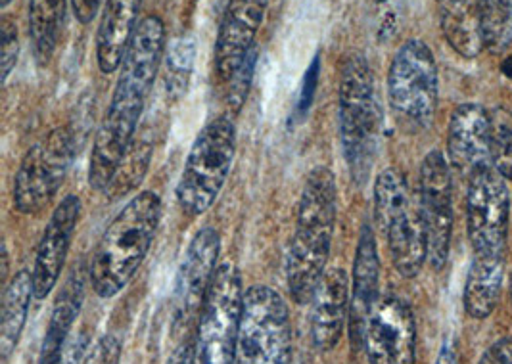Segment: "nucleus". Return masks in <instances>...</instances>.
<instances>
[{
  "instance_id": "1",
  "label": "nucleus",
  "mask_w": 512,
  "mask_h": 364,
  "mask_svg": "<svg viewBox=\"0 0 512 364\" xmlns=\"http://www.w3.org/2000/svg\"><path fill=\"white\" fill-rule=\"evenodd\" d=\"M165 52V25L160 16H146L125 50L112 102L94 137L89 184L106 192L139 131L148 96L154 89Z\"/></svg>"
},
{
  "instance_id": "2",
  "label": "nucleus",
  "mask_w": 512,
  "mask_h": 364,
  "mask_svg": "<svg viewBox=\"0 0 512 364\" xmlns=\"http://www.w3.org/2000/svg\"><path fill=\"white\" fill-rule=\"evenodd\" d=\"M338 219V186L334 173L315 167L303 184L294 236L286 257V284L298 305H311L325 278L326 263Z\"/></svg>"
},
{
  "instance_id": "3",
  "label": "nucleus",
  "mask_w": 512,
  "mask_h": 364,
  "mask_svg": "<svg viewBox=\"0 0 512 364\" xmlns=\"http://www.w3.org/2000/svg\"><path fill=\"white\" fill-rule=\"evenodd\" d=\"M162 198L152 190L139 192L112 219L100 236L89 267L94 294L117 296L137 274L162 223Z\"/></svg>"
},
{
  "instance_id": "4",
  "label": "nucleus",
  "mask_w": 512,
  "mask_h": 364,
  "mask_svg": "<svg viewBox=\"0 0 512 364\" xmlns=\"http://www.w3.org/2000/svg\"><path fill=\"white\" fill-rule=\"evenodd\" d=\"M338 129L351 177L363 184L371 175L382 110L376 98L373 69L365 56L353 54L342 66L338 89Z\"/></svg>"
},
{
  "instance_id": "5",
  "label": "nucleus",
  "mask_w": 512,
  "mask_h": 364,
  "mask_svg": "<svg viewBox=\"0 0 512 364\" xmlns=\"http://www.w3.org/2000/svg\"><path fill=\"white\" fill-rule=\"evenodd\" d=\"M374 219L386 238L397 273L415 278L428 261V240L419 198H413L397 169H384L374 181Z\"/></svg>"
},
{
  "instance_id": "6",
  "label": "nucleus",
  "mask_w": 512,
  "mask_h": 364,
  "mask_svg": "<svg viewBox=\"0 0 512 364\" xmlns=\"http://www.w3.org/2000/svg\"><path fill=\"white\" fill-rule=\"evenodd\" d=\"M234 152L233 117L223 114L211 119L194 140L175 190L179 207L187 215L200 217L215 204L231 175Z\"/></svg>"
},
{
  "instance_id": "7",
  "label": "nucleus",
  "mask_w": 512,
  "mask_h": 364,
  "mask_svg": "<svg viewBox=\"0 0 512 364\" xmlns=\"http://www.w3.org/2000/svg\"><path fill=\"white\" fill-rule=\"evenodd\" d=\"M242 276L233 263L219 265L192 343V364H234L244 309Z\"/></svg>"
},
{
  "instance_id": "8",
  "label": "nucleus",
  "mask_w": 512,
  "mask_h": 364,
  "mask_svg": "<svg viewBox=\"0 0 512 364\" xmlns=\"http://www.w3.org/2000/svg\"><path fill=\"white\" fill-rule=\"evenodd\" d=\"M234 364H292L290 313L277 290H246Z\"/></svg>"
},
{
  "instance_id": "9",
  "label": "nucleus",
  "mask_w": 512,
  "mask_h": 364,
  "mask_svg": "<svg viewBox=\"0 0 512 364\" xmlns=\"http://www.w3.org/2000/svg\"><path fill=\"white\" fill-rule=\"evenodd\" d=\"M221 238L215 228H202L190 240L183 263L179 267L173 294V324L171 332L177 347L171 357H192L190 332L198 324L211 282L217 273Z\"/></svg>"
},
{
  "instance_id": "10",
  "label": "nucleus",
  "mask_w": 512,
  "mask_h": 364,
  "mask_svg": "<svg viewBox=\"0 0 512 364\" xmlns=\"http://www.w3.org/2000/svg\"><path fill=\"white\" fill-rule=\"evenodd\" d=\"M388 100L397 117L428 127L434 121L440 100L436 56L420 39L399 46L388 71Z\"/></svg>"
},
{
  "instance_id": "11",
  "label": "nucleus",
  "mask_w": 512,
  "mask_h": 364,
  "mask_svg": "<svg viewBox=\"0 0 512 364\" xmlns=\"http://www.w3.org/2000/svg\"><path fill=\"white\" fill-rule=\"evenodd\" d=\"M75 156L68 127H58L25 152L14 177L12 202L24 215H39L56 198Z\"/></svg>"
},
{
  "instance_id": "12",
  "label": "nucleus",
  "mask_w": 512,
  "mask_h": 364,
  "mask_svg": "<svg viewBox=\"0 0 512 364\" xmlns=\"http://www.w3.org/2000/svg\"><path fill=\"white\" fill-rule=\"evenodd\" d=\"M511 217V196L493 165L468 179L466 230L474 255L503 257Z\"/></svg>"
},
{
  "instance_id": "13",
  "label": "nucleus",
  "mask_w": 512,
  "mask_h": 364,
  "mask_svg": "<svg viewBox=\"0 0 512 364\" xmlns=\"http://www.w3.org/2000/svg\"><path fill=\"white\" fill-rule=\"evenodd\" d=\"M419 205L428 240V261L436 271H442L453 236V190L451 165L438 150H432L420 163Z\"/></svg>"
},
{
  "instance_id": "14",
  "label": "nucleus",
  "mask_w": 512,
  "mask_h": 364,
  "mask_svg": "<svg viewBox=\"0 0 512 364\" xmlns=\"http://www.w3.org/2000/svg\"><path fill=\"white\" fill-rule=\"evenodd\" d=\"M371 364H415L417 324L413 311L399 297L378 301L363 336Z\"/></svg>"
},
{
  "instance_id": "15",
  "label": "nucleus",
  "mask_w": 512,
  "mask_h": 364,
  "mask_svg": "<svg viewBox=\"0 0 512 364\" xmlns=\"http://www.w3.org/2000/svg\"><path fill=\"white\" fill-rule=\"evenodd\" d=\"M269 0H229L219 25L213 64L221 83H231L254 52Z\"/></svg>"
},
{
  "instance_id": "16",
  "label": "nucleus",
  "mask_w": 512,
  "mask_h": 364,
  "mask_svg": "<svg viewBox=\"0 0 512 364\" xmlns=\"http://www.w3.org/2000/svg\"><path fill=\"white\" fill-rule=\"evenodd\" d=\"M81 217V200L79 196H66L48 219L47 228L41 236L35 265L31 271L33 278V296L35 299H45L60 282L64 271L71 242Z\"/></svg>"
},
{
  "instance_id": "17",
  "label": "nucleus",
  "mask_w": 512,
  "mask_h": 364,
  "mask_svg": "<svg viewBox=\"0 0 512 364\" xmlns=\"http://www.w3.org/2000/svg\"><path fill=\"white\" fill-rule=\"evenodd\" d=\"M491 114L480 104L455 108L447 127L449 165L468 179L491 165Z\"/></svg>"
},
{
  "instance_id": "18",
  "label": "nucleus",
  "mask_w": 512,
  "mask_h": 364,
  "mask_svg": "<svg viewBox=\"0 0 512 364\" xmlns=\"http://www.w3.org/2000/svg\"><path fill=\"white\" fill-rule=\"evenodd\" d=\"M351 282L344 269H330L311 301V342L319 353L332 351L350 324Z\"/></svg>"
},
{
  "instance_id": "19",
  "label": "nucleus",
  "mask_w": 512,
  "mask_h": 364,
  "mask_svg": "<svg viewBox=\"0 0 512 364\" xmlns=\"http://www.w3.org/2000/svg\"><path fill=\"white\" fill-rule=\"evenodd\" d=\"M380 294V257L376 248L373 228L365 225L353 261L351 282L350 334L351 343L363 345L367 322L371 319Z\"/></svg>"
},
{
  "instance_id": "20",
  "label": "nucleus",
  "mask_w": 512,
  "mask_h": 364,
  "mask_svg": "<svg viewBox=\"0 0 512 364\" xmlns=\"http://www.w3.org/2000/svg\"><path fill=\"white\" fill-rule=\"evenodd\" d=\"M142 0H106L96 31V64L104 75L119 71L139 25Z\"/></svg>"
},
{
  "instance_id": "21",
  "label": "nucleus",
  "mask_w": 512,
  "mask_h": 364,
  "mask_svg": "<svg viewBox=\"0 0 512 364\" xmlns=\"http://www.w3.org/2000/svg\"><path fill=\"white\" fill-rule=\"evenodd\" d=\"M83 299H85V278H83V271L77 269L71 273L64 290L60 292V296L54 303L47 332H45V340L41 345L39 364L60 363L64 349L68 345L73 322L79 317Z\"/></svg>"
},
{
  "instance_id": "22",
  "label": "nucleus",
  "mask_w": 512,
  "mask_h": 364,
  "mask_svg": "<svg viewBox=\"0 0 512 364\" xmlns=\"http://www.w3.org/2000/svg\"><path fill=\"white\" fill-rule=\"evenodd\" d=\"M440 20L445 41L459 56L474 60L486 48L476 0H442Z\"/></svg>"
},
{
  "instance_id": "23",
  "label": "nucleus",
  "mask_w": 512,
  "mask_h": 364,
  "mask_svg": "<svg viewBox=\"0 0 512 364\" xmlns=\"http://www.w3.org/2000/svg\"><path fill=\"white\" fill-rule=\"evenodd\" d=\"M505 274V259L503 257H486L474 255L472 265L468 269L465 282V303L468 317L476 320L488 319L495 311Z\"/></svg>"
},
{
  "instance_id": "24",
  "label": "nucleus",
  "mask_w": 512,
  "mask_h": 364,
  "mask_svg": "<svg viewBox=\"0 0 512 364\" xmlns=\"http://www.w3.org/2000/svg\"><path fill=\"white\" fill-rule=\"evenodd\" d=\"M33 296V278L29 271H20L6 284L2 299V319H0V353L8 359L24 334L25 320L29 313Z\"/></svg>"
},
{
  "instance_id": "25",
  "label": "nucleus",
  "mask_w": 512,
  "mask_h": 364,
  "mask_svg": "<svg viewBox=\"0 0 512 364\" xmlns=\"http://www.w3.org/2000/svg\"><path fill=\"white\" fill-rule=\"evenodd\" d=\"M68 0H29L27 25L33 54L41 64L54 56L66 22Z\"/></svg>"
},
{
  "instance_id": "26",
  "label": "nucleus",
  "mask_w": 512,
  "mask_h": 364,
  "mask_svg": "<svg viewBox=\"0 0 512 364\" xmlns=\"http://www.w3.org/2000/svg\"><path fill=\"white\" fill-rule=\"evenodd\" d=\"M152 133L146 129L142 133H137V137L133 140L125 160L121 161L119 169H117L116 177L112 184L108 186V190L104 194L112 196V200L127 196L129 192H133L139 186L152 160V152H154V142H152Z\"/></svg>"
},
{
  "instance_id": "27",
  "label": "nucleus",
  "mask_w": 512,
  "mask_h": 364,
  "mask_svg": "<svg viewBox=\"0 0 512 364\" xmlns=\"http://www.w3.org/2000/svg\"><path fill=\"white\" fill-rule=\"evenodd\" d=\"M484 41L491 52H503L512 39V0H476Z\"/></svg>"
},
{
  "instance_id": "28",
  "label": "nucleus",
  "mask_w": 512,
  "mask_h": 364,
  "mask_svg": "<svg viewBox=\"0 0 512 364\" xmlns=\"http://www.w3.org/2000/svg\"><path fill=\"white\" fill-rule=\"evenodd\" d=\"M491 165L512 182V114L499 110L491 115Z\"/></svg>"
},
{
  "instance_id": "29",
  "label": "nucleus",
  "mask_w": 512,
  "mask_h": 364,
  "mask_svg": "<svg viewBox=\"0 0 512 364\" xmlns=\"http://www.w3.org/2000/svg\"><path fill=\"white\" fill-rule=\"evenodd\" d=\"M194 62V43L188 39H179L171 45L167 54V79L171 83H179V89L187 87L188 75Z\"/></svg>"
},
{
  "instance_id": "30",
  "label": "nucleus",
  "mask_w": 512,
  "mask_h": 364,
  "mask_svg": "<svg viewBox=\"0 0 512 364\" xmlns=\"http://www.w3.org/2000/svg\"><path fill=\"white\" fill-rule=\"evenodd\" d=\"M20 56V39H18V27L8 18L2 20V52H0V64H2V83L10 77L12 69L18 64Z\"/></svg>"
},
{
  "instance_id": "31",
  "label": "nucleus",
  "mask_w": 512,
  "mask_h": 364,
  "mask_svg": "<svg viewBox=\"0 0 512 364\" xmlns=\"http://www.w3.org/2000/svg\"><path fill=\"white\" fill-rule=\"evenodd\" d=\"M121 343L114 336L100 338L83 364H119Z\"/></svg>"
},
{
  "instance_id": "32",
  "label": "nucleus",
  "mask_w": 512,
  "mask_h": 364,
  "mask_svg": "<svg viewBox=\"0 0 512 364\" xmlns=\"http://www.w3.org/2000/svg\"><path fill=\"white\" fill-rule=\"evenodd\" d=\"M319 71H321V62H319V58H315L313 64L305 71V79H303L300 104H298V110L302 114H305L309 110V106H311V98H313V92L317 89V81H319Z\"/></svg>"
},
{
  "instance_id": "33",
  "label": "nucleus",
  "mask_w": 512,
  "mask_h": 364,
  "mask_svg": "<svg viewBox=\"0 0 512 364\" xmlns=\"http://www.w3.org/2000/svg\"><path fill=\"white\" fill-rule=\"evenodd\" d=\"M480 364H512V338L493 343L484 353Z\"/></svg>"
},
{
  "instance_id": "34",
  "label": "nucleus",
  "mask_w": 512,
  "mask_h": 364,
  "mask_svg": "<svg viewBox=\"0 0 512 364\" xmlns=\"http://www.w3.org/2000/svg\"><path fill=\"white\" fill-rule=\"evenodd\" d=\"M77 22L89 25L100 14L102 0H70Z\"/></svg>"
},
{
  "instance_id": "35",
  "label": "nucleus",
  "mask_w": 512,
  "mask_h": 364,
  "mask_svg": "<svg viewBox=\"0 0 512 364\" xmlns=\"http://www.w3.org/2000/svg\"><path fill=\"white\" fill-rule=\"evenodd\" d=\"M436 364H461L459 363V355L455 351V347L451 343H443L440 353H438V359Z\"/></svg>"
},
{
  "instance_id": "36",
  "label": "nucleus",
  "mask_w": 512,
  "mask_h": 364,
  "mask_svg": "<svg viewBox=\"0 0 512 364\" xmlns=\"http://www.w3.org/2000/svg\"><path fill=\"white\" fill-rule=\"evenodd\" d=\"M503 71H505V73H507L509 77H512V58L511 60H507V62H505V66H503Z\"/></svg>"
},
{
  "instance_id": "37",
  "label": "nucleus",
  "mask_w": 512,
  "mask_h": 364,
  "mask_svg": "<svg viewBox=\"0 0 512 364\" xmlns=\"http://www.w3.org/2000/svg\"><path fill=\"white\" fill-rule=\"evenodd\" d=\"M10 2H12V0H0V6H2V8H8Z\"/></svg>"
},
{
  "instance_id": "38",
  "label": "nucleus",
  "mask_w": 512,
  "mask_h": 364,
  "mask_svg": "<svg viewBox=\"0 0 512 364\" xmlns=\"http://www.w3.org/2000/svg\"><path fill=\"white\" fill-rule=\"evenodd\" d=\"M376 4H384V2H388V0H374Z\"/></svg>"
},
{
  "instance_id": "39",
  "label": "nucleus",
  "mask_w": 512,
  "mask_h": 364,
  "mask_svg": "<svg viewBox=\"0 0 512 364\" xmlns=\"http://www.w3.org/2000/svg\"><path fill=\"white\" fill-rule=\"evenodd\" d=\"M511 301H512V288H511Z\"/></svg>"
},
{
  "instance_id": "40",
  "label": "nucleus",
  "mask_w": 512,
  "mask_h": 364,
  "mask_svg": "<svg viewBox=\"0 0 512 364\" xmlns=\"http://www.w3.org/2000/svg\"><path fill=\"white\" fill-rule=\"evenodd\" d=\"M440 2H442V0H440Z\"/></svg>"
}]
</instances>
